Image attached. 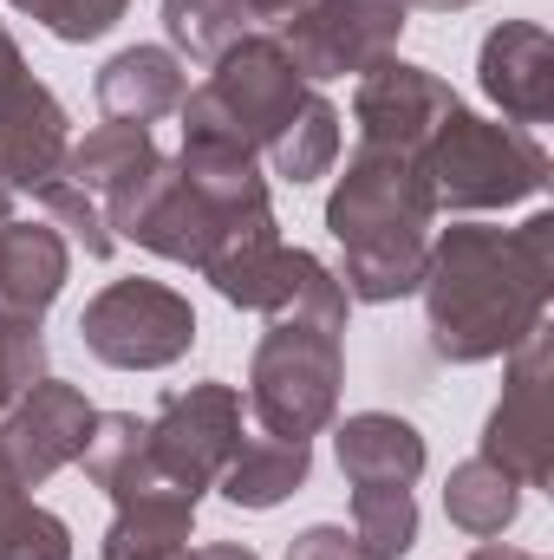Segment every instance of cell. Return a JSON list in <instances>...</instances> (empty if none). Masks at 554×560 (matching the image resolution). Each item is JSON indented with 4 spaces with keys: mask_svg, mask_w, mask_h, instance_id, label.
<instances>
[{
    "mask_svg": "<svg viewBox=\"0 0 554 560\" xmlns=\"http://www.w3.org/2000/svg\"><path fill=\"white\" fill-rule=\"evenodd\" d=\"M424 332L443 365L509 359L529 332L549 326L554 300V215L535 209L522 229L457 222L430 235L424 255Z\"/></svg>",
    "mask_w": 554,
    "mask_h": 560,
    "instance_id": "obj_1",
    "label": "cell"
},
{
    "mask_svg": "<svg viewBox=\"0 0 554 560\" xmlns=\"http://www.w3.org/2000/svg\"><path fill=\"white\" fill-rule=\"evenodd\" d=\"M430 222H437V202H430L417 156L353 143L346 176L326 196V229L346 248V261H339L346 300L392 306V300L417 293L424 255H430Z\"/></svg>",
    "mask_w": 554,
    "mask_h": 560,
    "instance_id": "obj_2",
    "label": "cell"
},
{
    "mask_svg": "<svg viewBox=\"0 0 554 560\" xmlns=\"http://www.w3.org/2000/svg\"><path fill=\"white\" fill-rule=\"evenodd\" d=\"M346 385V319L333 313H275L249 359V423L268 436L313 443L339 418Z\"/></svg>",
    "mask_w": 554,
    "mask_h": 560,
    "instance_id": "obj_3",
    "label": "cell"
},
{
    "mask_svg": "<svg viewBox=\"0 0 554 560\" xmlns=\"http://www.w3.org/2000/svg\"><path fill=\"white\" fill-rule=\"evenodd\" d=\"M307 79L300 66L287 59L275 33H242L203 85L183 92L176 118H183V138L196 143H235V150H268V143L287 131V118L307 105Z\"/></svg>",
    "mask_w": 554,
    "mask_h": 560,
    "instance_id": "obj_4",
    "label": "cell"
},
{
    "mask_svg": "<svg viewBox=\"0 0 554 560\" xmlns=\"http://www.w3.org/2000/svg\"><path fill=\"white\" fill-rule=\"evenodd\" d=\"M430 202L450 215H483V209H516L529 196L549 189V150L535 131L503 125V118H476L470 105H457L417 156Z\"/></svg>",
    "mask_w": 554,
    "mask_h": 560,
    "instance_id": "obj_5",
    "label": "cell"
},
{
    "mask_svg": "<svg viewBox=\"0 0 554 560\" xmlns=\"http://www.w3.org/2000/svg\"><path fill=\"white\" fill-rule=\"evenodd\" d=\"M79 339L112 372H163V365L189 359L196 306H189V293H176L163 280H112L85 300Z\"/></svg>",
    "mask_w": 554,
    "mask_h": 560,
    "instance_id": "obj_6",
    "label": "cell"
},
{
    "mask_svg": "<svg viewBox=\"0 0 554 560\" xmlns=\"http://www.w3.org/2000/svg\"><path fill=\"white\" fill-rule=\"evenodd\" d=\"M405 26H412L405 0H300L275 39L287 46L307 85H326V79H359L379 59H392Z\"/></svg>",
    "mask_w": 554,
    "mask_h": 560,
    "instance_id": "obj_7",
    "label": "cell"
},
{
    "mask_svg": "<svg viewBox=\"0 0 554 560\" xmlns=\"http://www.w3.org/2000/svg\"><path fill=\"white\" fill-rule=\"evenodd\" d=\"M242 392L222 385V378H203V385H176L157 398L150 411V463L170 489H183L189 502H203V489H216L222 463L235 456V436H242Z\"/></svg>",
    "mask_w": 554,
    "mask_h": 560,
    "instance_id": "obj_8",
    "label": "cell"
},
{
    "mask_svg": "<svg viewBox=\"0 0 554 560\" xmlns=\"http://www.w3.org/2000/svg\"><path fill=\"white\" fill-rule=\"evenodd\" d=\"M549 378H554V346L549 326L529 332L503 359V398L483 423V463L509 469L522 489H549L554 476V418H549Z\"/></svg>",
    "mask_w": 554,
    "mask_h": 560,
    "instance_id": "obj_9",
    "label": "cell"
},
{
    "mask_svg": "<svg viewBox=\"0 0 554 560\" xmlns=\"http://www.w3.org/2000/svg\"><path fill=\"white\" fill-rule=\"evenodd\" d=\"M463 98L450 92L443 72L430 66H412V59H379L372 72H359L353 85V125H359V143L372 150H399V156H424L430 131L457 112Z\"/></svg>",
    "mask_w": 554,
    "mask_h": 560,
    "instance_id": "obj_10",
    "label": "cell"
},
{
    "mask_svg": "<svg viewBox=\"0 0 554 560\" xmlns=\"http://www.w3.org/2000/svg\"><path fill=\"white\" fill-rule=\"evenodd\" d=\"M92 398L66 378H39L13 398V411L0 418V456L13 463V476L26 489H46L66 463L85 456V436H92Z\"/></svg>",
    "mask_w": 554,
    "mask_h": 560,
    "instance_id": "obj_11",
    "label": "cell"
},
{
    "mask_svg": "<svg viewBox=\"0 0 554 560\" xmlns=\"http://www.w3.org/2000/svg\"><path fill=\"white\" fill-rule=\"evenodd\" d=\"M476 85L509 125H522V131L549 125L554 118V33L542 20L489 26L483 52H476Z\"/></svg>",
    "mask_w": 554,
    "mask_h": 560,
    "instance_id": "obj_12",
    "label": "cell"
},
{
    "mask_svg": "<svg viewBox=\"0 0 554 560\" xmlns=\"http://www.w3.org/2000/svg\"><path fill=\"white\" fill-rule=\"evenodd\" d=\"M72 280V242L53 222H0V319L39 326Z\"/></svg>",
    "mask_w": 554,
    "mask_h": 560,
    "instance_id": "obj_13",
    "label": "cell"
},
{
    "mask_svg": "<svg viewBox=\"0 0 554 560\" xmlns=\"http://www.w3.org/2000/svg\"><path fill=\"white\" fill-rule=\"evenodd\" d=\"M66 150H72V118L66 105L53 98V85L39 79H20V92L0 105V176L13 183V196L53 183L66 170Z\"/></svg>",
    "mask_w": 554,
    "mask_h": 560,
    "instance_id": "obj_14",
    "label": "cell"
},
{
    "mask_svg": "<svg viewBox=\"0 0 554 560\" xmlns=\"http://www.w3.org/2000/svg\"><path fill=\"white\" fill-rule=\"evenodd\" d=\"M333 456L353 489H412L430 463L417 423L399 411H353L333 430Z\"/></svg>",
    "mask_w": 554,
    "mask_h": 560,
    "instance_id": "obj_15",
    "label": "cell"
},
{
    "mask_svg": "<svg viewBox=\"0 0 554 560\" xmlns=\"http://www.w3.org/2000/svg\"><path fill=\"white\" fill-rule=\"evenodd\" d=\"M313 476V443H293V436H268L262 423L242 418V436H235V456L222 463L216 489L229 509H249V515H268L287 495H300Z\"/></svg>",
    "mask_w": 554,
    "mask_h": 560,
    "instance_id": "obj_16",
    "label": "cell"
},
{
    "mask_svg": "<svg viewBox=\"0 0 554 560\" xmlns=\"http://www.w3.org/2000/svg\"><path fill=\"white\" fill-rule=\"evenodd\" d=\"M99 112L112 125H157L183 105L189 92V66L170 46H125L99 66Z\"/></svg>",
    "mask_w": 554,
    "mask_h": 560,
    "instance_id": "obj_17",
    "label": "cell"
},
{
    "mask_svg": "<svg viewBox=\"0 0 554 560\" xmlns=\"http://www.w3.org/2000/svg\"><path fill=\"white\" fill-rule=\"evenodd\" d=\"M189 528H196V502L170 482H150L138 495L112 502V528L99 541L105 560H170L189 548Z\"/></svg>",
    "mask_w": 554,
    "mask_h": 560,
    "instance_id": "obj_18",
    "label": "cell"
},
{
    "mask_svg": "<svg viewBox=\"0 0 554 560\" xmlns=\"http://www.w3.org/2000/svg\"><path fill=\"white\" fill-rule=\"evenodd\" d=\"M163 150L150 138V125H99V131H85V138L66 150V170L59 176H72L85 196H99V209L118 196V189H131L143 170L157 163Z\"/></svg>",
    "mask_w": 554,
    "mask_h": 560,
    "instance_id": "obj_19",
    "label": "cell"
},
{
    "mask_svg": "<svg viewBox=\"0 0 554 560\" xmlns=\"http://www.w3.org/2000/svg\"><path fill=\"white\" fill-rule=\"evenodd\" d=\"M79 463H85L92 489H105L112 502H125V495H138L150 482H163L157 463H150V418H138V411H99Z\"/></svg>",
    "mask_w": 554,
    "mask_h": 560,
    "instance_id": "obj_20",
    "label": "cell"
},
{
    "mask_svg": "<svg viewBox=\"0 0 554 560\" xmlns=\"http://www.w3.org/2000/svg\"><path fill=\"white\" fill-rule=\"evenodd\" d=\"M443 515H450V528H463L470 541H496V535H509L516 515H522V482H516L509 469L470 456V463H457L450 482H443Z\"/></svg>",
    "mask_w": 554,
    "mask_h": 560,
    "instance_id": "obj_21",
    "label": "cell"
},
{
    "mask_svg": "<svg viewBox=\"0 0 554 560\" xmlns=\"http://www.w3.org/2000/svg\"><path fill=\"white\" fill-rule=\"evenodd\" d=\"M262 156L275 163V176L280 183H293V189L333 176V163H339V112H333V98L307 92V105L287 118V131H280Z\"/></svg>",
    "mask_w": 554,
    "mask_h": 560,
    "instance_id": "obj_22",
    "label": "cell"
},
{
    "mask_svg": "<svg viewBox=\"0 0 554 560\" xmlns=\"http://www.w3.org/2000/svg\"><path fill=\"white\" fill-rule=\"evenodd\" d=\"M157 13H163L170 52L176 59H196V66H216L242 33H255V20L235 0H163Z\"/></svg>",
    "mask_w": 554,
    "mask_h": 560,
    "instance_id": "obj_23",
    "label": "cell"
},
{
    "mask_svg": "<svg viewBox=\"0 0 554 560\" xmlns=\"http://www.w3.org/2000/svg\"><path fill=\"white\" fill-rule=\"evenodd\" d=\"M353 541L366 560H405L417 548L412 489H353Z\"/></svg>",
    "mask_w": 554,
    "mask_h": 560,
    "instance_id": "obj_24",
    "label": "cell"
},
{
    "mask_svg": "<svg viewBox=\"0 0 554 560\" xmlns=\"http://www.w3.org/2000/svg\"><path fill=\"white\" fill-rule=\"evenodd\" d=\"M33 202H39V215L66 235V242H79L92 261H105L112 248H118V235H112V222H105V209H99V196H85L72 176H53V183H39L33 189Z\"/></svg>",
    "mask_w": 554,
    "mask_h": 560,
    "instance_id": "obj_25",
    "label": "cell"
},
{
    "mask_svg": "<svg viewBox=\"0 0 554 560\" xmlns=\"http://www.w3.org/2000/svg\"><path fill=\"white\" fill-rule=\"evenodd\" d=\"M0 560H72V528L53 509L13 495L0 502Z\"/></svg>",
    "mask_w": 554,
    "mask_h": 560,
    "instance_id": "obj_26",
    "label": "cell"
},
{
    "mask_svg": "<svg viewBox=\"0 0 554 560\" xmlns=\"http://www.w3.org/2000/svg\"><path fill=\"white\" fill-rule=\"evenodd\" d=\"M13 13H26V20H39L53 39H66V46H85V39H105L118 20H125V7L131 0H7Z\"/></svg>",
    "mask_w": 554,
    "mask_h": 560,
    "instance_id": "obj_27",
    "label": "cell"
},
{
    "mask_svg": "<svg viewBox=\"0 0 554 560\" xmlns=\"http://www.w3.org/2000/svg\"><path fill=\"white\" fill-rule=\"evenodd\" d=\"M46 378V339L39 326H20V319H0V418L13 411V398L26 385Z\"/></svg>",
    "mask_w": 554,
    "mask_h": 560,
    "instance_id": "obj_28",
    "label": "cell"
},
{
    "mask_svg": "<svg viewBox=\"0 0 554 560\" xmlns=\"http://www.w3.org/2000/svg\"><path fill=\"white\" fill-rule=\"evenodd\" d=\"M287 560H366V555H359L353 528H339V522H313V528H300V535L287 541Z\"/></svg>",
    "mask_w": 554,
    "mask_h": 560,
    "instance_id": "obj_29",
    "label": "cell"
},
{
    "mask_svg": "<svg viewBox=\"0 0 554 560\" xmlns=\"http://www.w3.org/2000/svg\"><path fill=\"white\" fill-rule=\"evenodd\" d=\"M20 79H33V72H26V52H20V39L0 26V105L20 92Z\"/></svg>",
    "mask_w": 554,
    "mask_h": 560,
    "instance_id": "obj_30",
    "label": "cell"
},
{
    "mask_svg": "<svg viewBox=\"0 0 554 560\" xmlns=\"http://www.w3.org/2000/svg\"><path fill=\"white\" fill-rule=\"evenodd\" d=\"M170 560H262L249 541H209V548H183V555H170Z\"/></svg>",
    "mask_w": 554,
    "mask_h": 560,
    "instance_id": "obj_31",
    "label": "cell"
},
{
    "mask_svg": "<svg viewBox=\"0 0 554 560\" xmlns=\"http://www.w3.org/2000/svg\"><path fill=\"white\" fill-rule=\"evenodd\" d=\"M235 7H242V13H249V20H255V26H262V20H287V13H293V7H300V0H235Z\"/></svg>",
    "mask_w": 554,
    "mask_h": 560,
    "instance_id": "obj_32",
    "label": "cell"
},
{
    "mask_svg": "<svg viewBox=\"0 0 554 560\" xmlns=\"http://www.w3.org/2000/svg\"><path fill=\"white\" fill-rule=\"evenodd\" d=\"M470 560H542V555H529V548H509V541L496 535V541H476V548H470Z\"/></svg>",
    "mask_w": 554,
    "mask_h": 560,
    "instance_id": "obj_33",
    "label": "cell"
},
{
    "mask_svg": "<svg viewBox=\"0 0 554 560\" xmlns=\"http://www.w3.org/2000/svg\"><path fill=\"white\" fill-rule=\"evenodd\" d=\"M417 13H463V7H476V0H405Z\"/></svg>",
    "mask_w": 554,
    "mask_h": 560,
    "instance_id": "obj_34",
    "label": "cell"
},
{
    "mask_svg": "<svg viewBox=\"0 0 554 560\" xmlns=\"http://www.w3.org/2000/svg\"><path fill=\"white\" fill-rule=\"evenodd\" d=\"M7 215H13V183L0 176V222H7Z\"/></svg>",
    "mask_w": 554,
    "mask_h": 560,
    "instance_id": "obj_35",
    "label": "cell"
}]
</instances>
